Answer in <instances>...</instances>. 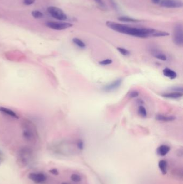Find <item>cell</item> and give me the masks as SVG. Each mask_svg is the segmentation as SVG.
Wrapping results in <instances>:
<instances>
[{
	"mask_svg": "<svg viewBox=\"0 0 183 184\" xmlns=\"http://www.w3.org/2000/svg\"><path fill=\"white\" fill-rule=\"evenodd\" d=\"M34 158L33 152L29 147H23L18 152V160L23 166L30 165Z\"/></svg>",
	"mask_w": 183,
	"mask_h": 184,
	"instance_id": "3957f363",
	"label": "cell"
},
{
	"mask_svg": "<svg viewBox=\"0 0 183 184\" xmlns=\"http://www.w3.org/2000/svg\"><path fill=\"white\" fill-rule=\"evenodd\" d=\"M47 12L52 17L59 21H66L67 19V15L63 10L56 7H49L47 8Z\"/></svg>",
	"mask_w": 183,
	"mask_h": 184,
	"instance_id": "5b68a950",
	"label": "cell"
},
{
	"mask_svg": "<svg viewBox=\"0 0 183 184\" xmlns=\"http://www.w3.org/2000/svg\"><path fill=\"white\" fill-rule=\"evenodd\" d=\"M119 21L124 22H132V23H136L140 22L139 19H134L128 16H120L118 18Z\"/></svg>",
	"mask_w": 183,
	"mask_h": 184,
	"instance_id": "e0dca14e",
	"label": "cell"
},
{
	"mask_svg": "<svg viewBox=\"0 0 183 184\" xmlns=\"http://www.w3.org/2000/svg\"><path fill=\"white\" fill-rule=\"evenodd\" d=\"M46 26L50 29L56 30H62L72 27V24L68 22H47L45 23Z\"/></svg>",
	"mask_w": 183,
	"mask_h": 184,
	"instance_id": "8992f818",
	"label": "cell"
},
{
	"mask_svg": "<svg viewBox=\"0 0 183 184\" xmlns=\"http://www.w3.org/2000/svg\"><path fill=\"white\" fill-rule=\"evenodd\" d=\"M94 1L101 8H105V5L103 0H94Z\"/></svg>",
	"mask_w": 183,
	"mask_h": 184,
	"instance_id": "4316f807",
	"label": "cell"
},
{
	"mask_svg": "<svg viewBox=\"0 0 183 184\" xmlns=\"http://www.w3.org/2000/svg\"><path fill=\"white\" fill-rule=\"evenodd\" d=\"M49 171L52 175H56V176L59 175V172L57 171V170L56 169H51Z\"/></svg>",
	"mask_w": 183,
	"mask_h": 184,
	"instance_id": "f1b7e54d",
	"label": "cell"
},
{
	"mask_svg": "<svg viewBox=\"0 0 183 184\" xmlns=\"http://www.w3.org/2000/svg\"><path fill=\"white\" fill-rule=\"evenodd\" d=\"M31 13L33 17L36 19L42 18V17H44V14L38 10H33Z\"/></svg>",
	"mask_w": 183,
	"mask_h": 184,
	"instance_id": "ffe728a7",
	"label": "cell"
},
{
	"mask_svg": "<svg viewBox=\"0 0 183 184\" xmlns=\"http://www.w3.org/2000/svg\"><path fill=\"white\" fill-rule=\"evenodd\" d=\"M167 167H168V163L167 161L165 160H161L158 163V167L161 171V172L165 175L167 172Z\"/></svg>",
	"mask_w": 183,
	"mask_h": 184,
	"instance_id": "2e32d148",
	"label": "cell"
},
{
	"mask_svg": "<svg viewBox=\"0 0 183 184\" xmlns=\"http://www.w3.org/2000/svg\"><path fill=\"white\" fill-rule=\"evenodd\" d=\"M122 80L121 79H118L115 80L112 82H111L110 84H107L106 85L103 87V91L105 92H110L113 91L116 89H118L119 87H120V86L122 84Z\"/></svg>",
	"mask_w": 183,
	"mask_h": 184,
	"instance_id": "9c48e42d",
	"label": "cell"
},
{
	"mask_svg": "<svg viewBox=\"0 0 183 184\" xmlns=\"http://www.w3.org/2000/svg\"><path fill=\"white\" fill-rule=\"evenodd\" d=\"M34 2H35V0H24L23 3L26 6H30V5L33 4Z\"/></svg>",
	"mask_w": 183,
	"mask_h": 184,
	"instance_id": "484cf974",
	"label": "cell"
},
{
	"mask_svg": "<svg viewBox=\"0 0 183 184\" xmlns=\"http://www.w3.org/2000/svg\"><path fill=\"white\" fill-rule=\"evenodd\" d=\"M72 42L76 45L77 46L78 48H81V49H84V48H86V44L80 39L78 38H74L72 39Z\"/></svg>",
	"mask_w": 183,
	"mask_h": 184,
	"instance_id": "ac0fdd59",
	"label": "cell"
},
{
	"mask_svg": "<svg viewBox=\"0 0 183 184\" xmlns=\"http://www.w3.org/2000/svg\"><path fill=\"white\" fill-rule=\"evenodd\" d=\"M170 150V148L168 145H162L157 149V154L158 155V156H166L169 152Z\"/></svg>",
	"mask_w": 183,
	"mask_h": 184,
	"instance_id": "4fadbf2b",
	"label": "cell"
},
{
	"mask_svg": "<svg viewBox=\"0 0 183 184\" xmlns=\"http://www.w3.org/2000/svg\"><path fill=\"white\" fill-rule=\"evenodd\" d=\"M162 97L170 99H179L183 96V93L172 92L169 93H164L162 95Z\"/></svg>",
	"mask_w": 183,
	"mask_h": 184,
	"instance_id": "7c38bea8",
	"label": "cell"
},
{
	"mask_svg": "<svg viewBox=\"0 0 183 184\" xmlns=\"http://www.w3.org/2000/svg\"><path fill=\"white\" fill-rule=\"evenodd\" d=\"M71 180L74 182H80L82 180V177L80 175L77 174V173H74V174L71 175Z\"/></svg>",
	"mask_w": 183,
	"mask_h": 184,
	"instance_id": "44dd1931",
	"label": "cell"
},
{
	"mask_svg": "<svg viewBox=\"0 0 183 184\" xmlns=\"http://www.w3.org/2000/svg\"><path fill=\"white\" fill-rule=\"evenodd\" d=\"M139 95V93L138 92L136 91H132L129 94V97H130V98H132V99L136 97Z\"/></svg>",
	"mask_w": 183,
	"mask_h": 184,
	"instance_id": "cb8c5ba5",
	"label": "cell"
},
{
	"mask_svg": "<svg viewBox=\"0 0 183 184\" xmlns=\"http://www.w3.org/2000/svg\"><path fill=\"white\" fill-rule=\"evenodd\" d=\"M117 50L124 56H128L130 55V52L125 48H120V47L117 48Z\"/></svg>",
	"mask_w": 183,
	"mask_h": 184,
	"instance_id": "7402d4cb",
	"label": "cell"
},
{
	"mask_svg": "<svg viewBox=\"0 0 183 184\" xmlns=\"http://www.w3.org/2000/svg\"><path fill=\"white\" fill-rule=\"evenodd\" d=\"M172 39L174 44L178 46L183 45V26L181 23H177L174 26L172 34Z\"/></svg>",
	"mask_w": 183,
	"mask_h": 184,
	"instance_id": "277c9868",
	"label": "cell"
},
{
	"mask_svg": "<svg viewBox=\"0 0 183 184\" xmlns=\"http://www.w3.org/2000/svg\"><path fill=\"white\" fill-rule=\"evenodd\" d=\"M160 5L162 7L167 8H179L183 6L181 0H161Z\"/></svg>",
	"mask_w": 183,
	"mask_h": 184,
	"instance_id": "52a82bcc",
	"label": "cell"
},
{
	"mask_svg": "<svg viewBox=\"0 0 183 184\" xmlns=\"http://www.w3.org/2000/svg\"><path fill=\"white\" fill-rule=\"evenodd\" d=\"M113 61L112 59H107L104 60L99 61V64L101 65H108L111 64L112 63Z\"/></svg>",
	"mask_w": 183,
	"mask_h": 184,
	"instance_id": "603a6c76",
	"label": "cell"
},
{
	"mask_svg": "<svg viewBox=\"0 0 183 184\" xmlns=\"http://www.w3.org/2000/svg\"><path fill=\"white\" fill-rule=\"evenodd\" d=\"M110 1H111V3L112 4L113 6V7L116 9H118V7H117V5H116V3H115V1L114 0H110Z\"/></svg>",
	"mask_w": 183,
	"mask_h": 184,
	"instance_id": "f546056e",
	"label": "cell"
},
{
	"mask_svg": "<svg viewBox=\"0 0 183 184\" xmlns=\"http://www.w3.org/2000/svg\"><path fill=\"white\" fill-rule=\"evenodd\" d=\"M29 179L36 184H40L46 181L47 178L45 174L40 172L30 173L29 175Z\"/></svg>",
	"mask_w": 183,
	"mask_h": 184,
	"instance_id": "ba28073f",
	"label": "cell"
},
{
	"mask_svg": "<svg viewBox=\"0 0 183 184\" xmlns=\"http://www.w3.org/2000/svg\"><path fill=\"white\" fill-rule=\"evenodd\" d=\"M106 24L107 27L113 31L139 38L159 37L169 35L168 32L157 30L154 29L131 27L127 25L122 24L112 21H107Z\"/></svg>",
	"mask_w": 183,
	"mask_h": 184,
	"instance_id": "6da1fadb",
	"label": "cell"
},
{
	"mask_svg": "<svg viewBox=\"0 0 183 184\" xmlns=\"http://www.w3.org/2000/svg\"><path fill=\"white\" fill-rule=\"evenodd\" d=\"M83 145H84V144H83V142H82V140H78L77 143V146L80 150H82L83 149Z\"/></svg>",
	"mask_w": 183,
	"mask_h": 184,
	"instance_id": "83f0119b",
	"label": "cell"
},
{
	"mask_svg": "<svg viewBox=\"0 0 183 184\" xmlns=\"http://www.w3.org/2000/svg\"><path fill=\"white\" fill-rule=\"evenodd\" d=\"M163 74L164 76L169 78L171 80H174L176 78L177 74L175 71L172 70L169 68H164L163 70Z\"/></svg>",
	"mask_w": 183,
	"mask_h": 184,
	"instance_id": "5bb4252c",
	"label": "cell"
},
{
	"mask_svg": "<svg viewBox=\"0 0 183 184\" xmlns=\"http://www.w3.org/2000/svg\"><path fill=\"white\" fill-rule=\"evenodd\" d=\"M22 127L23 136L25 140L29 142H36L38 139V134L34 123L28 119H25L22 123Z\"/></svg>",
	"mask_w": 183,
	"mask_h": 184,
	"instance_id": "7a4b0ae2",
	"label": "cell"
},
{
	"mask_svg": "<svg viewBox=\"0 0 183 184\" xmlns=\"http://www.w3.org/2000/svg\"><path fill=\"white\" fill-rule=\"evenodd\" d=\"M138 114L140 116L142 117V118H146L147 116V112L146 109L145 107L143 106L142 105H140L139 108H138Z\"/></svg>",
	"mask_w": 183,
	"mask_h": 184,
	"instance_id": "d6986e66",
	"label": "cell"
},
{
	"mask_svg": "<svg viewBox=\"0 0 183 184\" xmlns=\"http://www.w3.org/2000/svg\"><path fill=\"white\" fill-rule=\"evenodd\" d=\"M156 120L162 122H172L176 120L175 116H166V115H163L161 114L157 115L155 117Z\"/></svg>",
	"mask_w": 183,
	"mask_h": 184,
	"instance_id": "9a60e30c",
	"label": "cell"
},
{
	"mask_svg": "<svg viewBox=\"0 0 183 184\" xmlns=\"http://www.w3.org/2000/svg\"><path fill=\"white\" fill-rule=\"evenodd\" d=\"M62 184H67V183H65V182H63V183H62Z\"/></svg>",
	"mask_w": 183,
	"mask_h": 184,
	"instance_id": "1f68e13d",
	"label": "cell"
},
{
	"mask_svg": "<svg viewBox=\"0 0 183 184\" xmlns=\"http://www.w3.org/2000/svg\"><path fill=\"white\" fill-rule=\"evenodd\" d=\"M0 112L13 118H16V119L19 118V116L17 115L16 113L12 109L6 108L4 107L0 106Z\"/></svg>",
	"mask_w": 183,
	"mask_h": 184,
	"instance_id": "8fae6325",
	"label": "cell"
},
{
	"mask_svg": "<svg viewBox=\"0 0 183 184\" xmlns=\"http://www.w3.org/2000/svg\"><path fill=\"white\" fill-rule=\"evenodd\" d=\"M151 55L156 59L162 61H166L167 60V57L166 55L156 49H151Z\"/></svg>",
	"mask_w": 183,
	"mask_h": 184,
	"instance_id": "30bf717a",
	"label": "cell"
},
{
	"mask_svg": "<svg viewBox=\"0 0 183 184\" xmlns=\"http://www.w3.org/2000/svg\"><path fill=\"white\" fill-rule=\"evenodd\" d=\"M151 1L153 2V3H154V4H157L160 3L161 0H151Z\"/></svg>",
	"mask_w": 183,
	"mask_h": 184,
	"instance_id": "4dcf8cb0",
	"label": "cell"
},
{
	"mask_svg": "<svg viewBox=\"0 0 183 184\" xmlns=\"http://www.w3.org/2000/svg\"><path fill=\"white\" fill-rule=\"evenodd\" d=\"M171 89L172 90L173 92L183 93V89L182 87H180V86H175V87H172V88H171Z\"/></svg>",
	"mask_w": 183,
	"mask_h": 184,
	"instance_id": "d4e9b609",
	"label": "cell"
}]
</instances>
